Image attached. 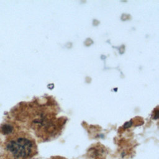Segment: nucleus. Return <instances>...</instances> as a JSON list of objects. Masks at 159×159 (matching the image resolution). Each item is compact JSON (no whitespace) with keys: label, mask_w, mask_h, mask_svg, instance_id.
<instances>
[{"label":"nucleus","mask_w":159,"mask_h":159,"mask_svg":"<svg viewBox=\"0 0 159 159\" xmlns=\"http://www.w3.org/2000/svg\"><path fill=\"white\" fill-rule=\"evenodd\" d=\"M53 159H64V158H61V157H55V158H53Z\"/></svg>","instance_id":"3"},{"label":"nucleus","mask_w":159,"mask_h":159,"mask_svg":"<svg viewBox=\"0 0 159 159\" xmlns=\"http://www.w3.org/2000/svg\"><path fill=\"white\" fill-rule=\"evenodd\" d=\"M7 152L16 159H27L35 153L36 146L34 139L23 132L11 134L5 142Z\"/></svg>","instance_id":"1"},{"label":"nucleus","mask_w":159,"mask_h":159,"mask_svg":"<svg viewBox=\"0 0 159 159\" xmlns=\"http://www.w3.org/2000/svg\"><path fill=\"white\" fill-rule=\"evenodd\" d=\"M7 159H16V158H7Z\"/></svg>","instance_id":"4"},{"label":"nucleus","mask_w":159,"mask_h":159,"mask_svg":"<svg viewBox=\"0 0 159 159\" xmlns=\"http://www.w3.org/2000/svg\"><path fill=\"white\" fill-rule=\"evenodd\" d=\"M1 132L4 135H9L13 132V127L8 124H3L1 128Z\"/></svg>","instance_id":"2"}]
</instances>
